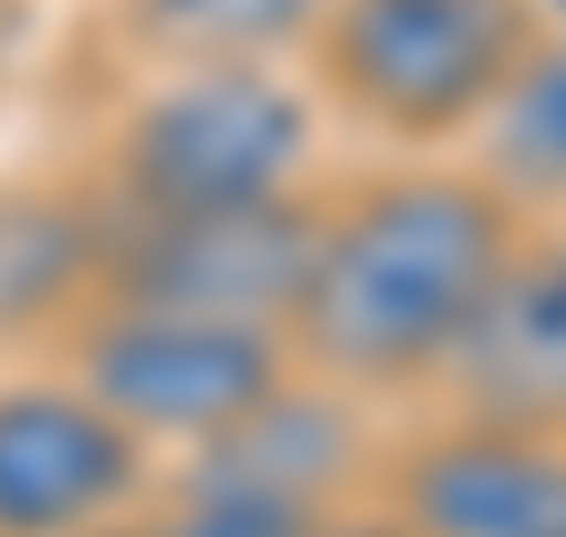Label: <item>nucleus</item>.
Segmentation results:
<instances>
[{
    "label": "nucleus",
    "mask_w": 566,
    "mask_h": 537,
    "mask_svg": "<svg viewBox=\"0 0 566 537\" xmlns=\"http://www.w3.org/2000/svg\"><path fill=\"white\" fill-rule=\"evenodd\" d=\"M510 245H520V208L482 170H387L349 189L312 227V264L283 320L293 368L349 397L444 378Z\"/></svg>",
    "instance_id": "1"
},
{
    "label": "nucleus",
    "mask_w": 566,
    "mask_h": 537,
    "mask_svg": "<svg viewBox=\"0 0 566 537\" xmlns=\"http://www.w3.org/2000/svg\"><path fill=\"white\" fill-rule=\"evenodd\" d=\"M312 160V95L283 57H189L161 66L114 123L123 218H199V208L293 199Z\"/></svg>",
    "instance_id": "2"
},
{
    "label": "nucleus",
    "mask_w": 566,
    "mask_h": 537,
    "mask_svg": "<svg viewBox=\"0 0 566 537\" xmlns=\"http://www.w3.org/2000/svg\"><path fill=\"white\" fill-rule=\"evenodd\" d=\"M538 29V0H331L312 66L387 141H472Z\"/></svg>",
    "instance_id": "3"
},
{
    "label": "nucleus",
    "mask_w": 566,
    "mask_h": 537,
    "mask_svg": "<svg viewBox=\"0 0 566 537\" xmlns=\"http://www.w3.org/2000/svg\"><path fill=\"white\" fill-rule=\"evenodd\" d=\"M293 378V339L274 320L227 312H151V302H85L76 312V387L142 443H208L255 415Z\"/></svg>",
    "instance_id": "4"
},
{
    "label": "nucleus",
    "mask_w": 566,
    "mask_h": 537,
    "mask_svg": "<svg viewBox=\"0 0 566 537\" xmlns=\"http://www.w3.org/2000/svg\"><path fill=\"white\" fill-rule=\"evenodd\" d=\"M322 208H199V218H123L104 236L95 302H151V312H227V320H293Z\"/></svg>",
    "instance_id": "5"
},
{
    "label": "nucleus",
    "mask_w": 566,
    "mask_h": 537,
    "mask_svg": "<svg viewBox=\"0 0 566 537\" xmlns=\"http://www.w3.org/2000/svg\"><path fill=\"white\" fill-rule=\"evenodd\" d=\"M151 491V443L123 434L76 378L0 387V537H104Z\"/></svg>",
    "instance_id": "6"
},
{
    "label": "nucleus",
    "mask_w": 566,
    "mask_h": 537,
    "mask_svg": "<svg viewBox=\"0 0 566 537\" xmlns=\"http://www.w3.org/2000/svg\"><path fill=\"white\" fill-rule=\"evenodd\" d=\"M387 509L424 537H566V434L463 415L397 453Z\"/></svg>",
    "instance_id": "7"
},
{
    "label": "nucleus",
    "mask_w": 566,
    "mask_h": 537,
    "mask_svg": "<svg viewBox=\"0 0 566 537\" xmlns=\"http://www.w3.org/2000/svg\"><path fill=\"white\" fill-rule=\"evenodd\" d=\"M444 378L482 424L566 434V227H520Z\"/></svg>",
    "instance_id": "8"
},
{
    "label": "nucleus",
    "mask_w": 566,
    "mask_h": 537,
    "mask_svg": "<svg viewBox=\"0 0 566 537\" xmlns=\"http://www.w3.org/2000/svg\"><path fill=\"white\" fill-rule=\"evenodd\" d=\"M104 236H114V208L66 199V189H10L0 199V339L85 312L104 274Z\"/></svg>",
    "instance_id": "9"
},
{
    "label": "nucleus",
    "mask_w": 566,
    "mask_h": 537,
    "mask_svg": "<svg viewBox=\"0 0 566 537\" xmlns=\"http://www.w3.org/2000/svg\"><path fill=\"white\" fill-rule=\"evenodd\" d=\"M472 170L501 189L510 208H566V20L528 39V57L510 66V85L491 95V114L472 123Z\"/></svg>",
    "instance_id": "10"
},
{
    "label": "nucleus",
    "mask_w": 566,
    "mask_h": 537,
    "mask_svg": "<svg viewBox=\"0 0 566 537\" xmlns=\"http://www.w3.org/2000/svg\"><path fill=\"white\" fill-rule=\"evenodd\" d=\"M331 0H123V39L151 48L161 66L189 57H283L312 48Z\"/></svg>",
    "instance_id": "11"
},
{
    "label": "nucleus",
    "mask_w": 566,
    "mask_h": 537,
    "mask_svg": "<svg viewBox=\"0 0 566 537\" xmlns=\"http://www.w3.org/2000/svg\"><path fill=\"white\" fill-rule=\"evenodd\" d=\"M133 537H322L312 499L255 491V481H218V472H170L161 509L142 518Z\"/></svg>",
    "instance_id": "12"
},
{
    "label": "nucleus",
    "mask_w": 566,
    "mask_h": 537,
    "mask_svg": "<svg viewBox=\"0 0 566 537\" xmlns=\"http://www.w3.org/2000/svg\"><path fill=\"white\" fill-rule=\"evenodd\" d=\"M322 537H424V528H406V518L387 509V518H368V528H331V518H322Z\"/></svg>",
    "instance_id": "13"
},
{
    "label": "nucleus",
    "mask_w": 566,
    "mask_h": 537,
    "mask_svg": "<svg viewBox=\"0 0 566 537\" xmlns=\"http://www.w3.org/2000/svg\"><path fill=\"white\" fill-rule=\"evenodd\" d=\"M538 10H557V0H538Z\"/></svg>",
    "instance_id": "14"
}]
</instances>
